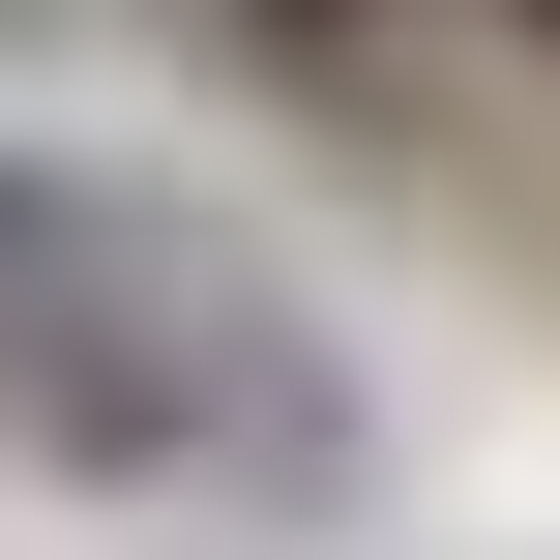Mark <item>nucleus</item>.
I'll return each mask as SVG.
<instances>
[{"label": "nucleus", "mask_w": 560, "mask_h": 560, "mask_svg": "<svg viewBox=\"0 0 560 560\" xmlns=\"http://www.w3.org/2000/svg\"><path fill=\"white\" fill-rule=\"evenodd\" d=\"M0 413L59 443V472H295L325 443V354L177 236V207H118V177H59V148H0Z\"/></svg>", "instance_id": "obj_1"}, {"label": "nucleus", "mask_w": 560, "mask_h": 560, "mask_svg": "<svg viewBox=\"0 0 560 560\" xmlns=\"http://www.w3.org/2000/svg\"><path fill=\"white\" fill-rule=\"evenodd\" d=\"M207 30H236V59H295V89H354V59H413L443 0H207Z\"/></svg>", "instance_id": "obj_2"}, {"label": "nucleus", "mask_w": 560, "mask_h": 560, "mask_svg": "<svg viewBox=\"0 0 560 560\" xmlns=\"http://www.w3.org/2000/svg\"><path fill=\"white\" fill-rule=\"evenodd\" d=\"M472 30H502V59H560V0H472Z\"/></svg>", "instance_id": "obj_3"}]
</instances>
